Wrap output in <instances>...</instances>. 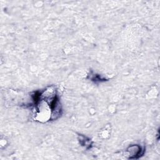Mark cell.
I'll use <instances>...</instances> for the list:
<instances>
[{"mask_svg": "<svg viewBox=\"0 0 160 160\" xmlns=\"http://www.w3.org/2000/svg\"><path fill=\"white\" fill-rule=\"evenodd\" d=\"M130 150H128L131 156H134L133 158H138L141 155L143 154V150L141 149V146L139 145H132L129 147Z\"/></svg>", "mask_w": 160, "mask_h": 160, "instance_id": "1", "label": "cell"}]
</instances>
